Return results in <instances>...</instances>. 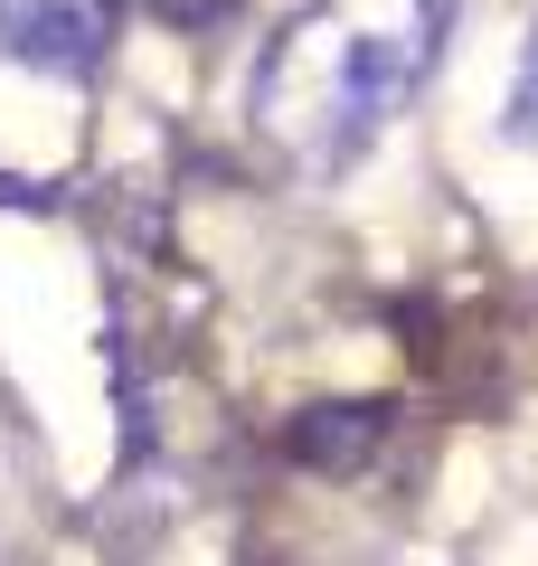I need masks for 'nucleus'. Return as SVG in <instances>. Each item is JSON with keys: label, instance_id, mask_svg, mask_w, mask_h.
Listing matches in <instances>:
<instances>
[{"label": "nucleus", "instance_id": "f257e3e1", "mask_svg": "<svg viewBox=\"0 0 538 566\" xmlns=\"http://www.w3.org/2000/svg\"><path fill=\"white\" fill-rule=\"evenodd\" d=\"M454 0H321L256 66V114L302 161H350L397 95H416L444 57Z\"/></svg>", "mask_w": 538, "mask_h": 566}, {"label": "nucleus", "instance_id": "f03ea898", "mask_svg": "<svg viewBox=\"0 0 538 566\" xmlns=\"http://www.w3.org/2000/svg\"><path fill=\"white\" fill-rule=\"evenodd\" d=\"M114 20H123V0H0L10 57L48 66V76H85L114 48Z\"/></svg>", "mask_w": 538, "mask_h": 566}, {"label": "nucleus", "instance_id": "7ed1b4c3", "mask_svg": "<svg viewBox=\"0 0 538 566\" xmlns=\"http://www.w3.org/2000/svg\"><path fill=\"white\" fill-rule=\"evenodd\" d=\"M379 444H387V416H379V406H302L293 434H283V453H293L302 472H359Z\"/></svg>", "mask_w": 538, "mask_h": 566}, {"label": "nucleus", "instance_id": "20e7f679", "mask_svg": "<svg viewBox=\"0 0 538 566\" xmlns=\"http://www.w3.org/2000/svg\"><path fill=\"white\" fill-rule=\"evenodd\" d=\"M510 133L538 142V39H529V66H519V95H510Z\"/></svg>", "mask_w": 538, "mask_h": 566}, {"label": "nucleus", "instance_id": "39448f33", "mask_svg": "<svg viewBox=\"0 0 538 566\" xmlns=\"http://www.w3.org/2000/svg\"><path fill=\"white\" fill-rule=\"evenodd\" d=\"M227 10H237V0H161V20H170V29H218Z\"/></svg>", "mask_w": 538, "mask_h": 566}]
</instances>
